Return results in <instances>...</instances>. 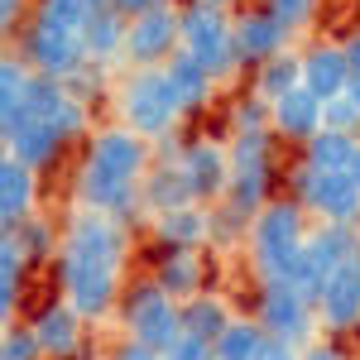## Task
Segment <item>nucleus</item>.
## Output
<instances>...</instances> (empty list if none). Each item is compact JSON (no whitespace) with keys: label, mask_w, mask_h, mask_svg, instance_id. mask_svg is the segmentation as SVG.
I'll return each mask as SVG.
<instances>
[{"label":"nucleus","mask_w":360,"mask_h":360,"mask_svg":"<svg viewBox=\"0 0 360 360\" xmlns=\"http://www.w3.org/2000/svg\"><path fill=\"white\" fill-rule=\"evenodd\" d=\"M307 207L298 197H274L255 221H250L245 250H250V269L259 274V283H288L298 259L307 250Z\"/></svg>","instance_id":"f257e3e1"},{"label":"nucleus","mask_w":360,"mask_h":360,"mask_svg":"<svg viewBox=\"0 0 360 360\" xmlns=\"http://www.w3.org/2000/svg\"><path fill=\"white\" fill-rule=\"evenodd\" d=\"M120 125L144 135L149 144H159L168 135H183V106H178V91L168 82L164 68H135L125 82H120Z\"/></svg>","instance_id":"f03ea898"},{"label":"nucleus","mask_w":360,"mask_h":360,"mask_svg":"<svg viewBox=\"0 0 360 360\" xmlns=\"http://www.w3.org/2000/svg\"><path fill=\"white\" fill-rule=\"evenodd\" d=\"M178 20H183V49L217 77L231 82L245 63L236 53V15L221 5H207V0H183L178 5Z\"/></svg>","instance_id":"7ed1b4c3"},{"label":"nucleus","mask_w":360,"mask_h":360,"mask_svg":"<svg viewBox=\"0 0 360 360\" xmlns=\"http://www.w3.org/2000/svg\"><path fill=\"white\" fill-rule=\"evenodd\" d=\"M283 183H288V197H298L307 207V217H317L322 226H356L360 231V183L351 173H322L298 159V168L283 173Z\"/></svg>","instance_id":"20e7f679"},{"label":"nucleus","mask_w":360,"mask_h":360,"mask_svg":"<svg viewBox=\"0 0 360 360\" xmlns=\"http://www.w3.org/2000/svg\"><path fill=\"white\" fill-rule=\"evenodd\" d=\"M120 327H125L130 341L168 351L183 336V303L168 298L164 288L154 283V274H149V278H139V283L125 288V298H120Z\"/></svg>","instance_id":"39448f33"},{"label":"nucleus","mask_w":360,"mask_h":360,"mask_svg":"<svg viewBox=\"0 0 360 360\" xmlns=\"http://www.w3.org/2000/svg\"><path fill=\"white\" fill-rule=\"evenodd\" d=\"M68 264H86V269H125L130 259V226H120L106 212H77L63 226V255Z\"/></svg>","instance_id":"423d86ee"},{"label":"nucleus","mask_w":360,"mask_h":360,"mask_svg":"<svg viewBox=\"0 0 360 360\" xmlns=\"http://www.w3.org/2000/svg\"><path fill=\"white\" fill-rule=\"evenodd\" d=\"M255 322L274 341L288 346H312L322 322H317V303H307L298 288L288 283H259V303H255Z\"/></svg>","instance_id":"0eeeda50"},{"label":"nucleus","mask_w":360,"mask_h":360,"mask_svg":"<svg viewBox=\"0 0 360 360\" xmlns=\"http://www.w3.org/2000/svg\"><path fill=\"white\" fill-rule=\"evenodd\" d=\"M15 53L25 58L34 72H44V77H53V82H63V86H68L86 63H91L82 39H72V34H53V29H39V25L20 29Z\"/></svg>","instance_id":"6e6552de"},{"label":"nucleus","mask_w":360,"mask_h":360,"mask_svg":"<svg viewBox=\"0 0 360 360\" xmlns=\"http://www.w3.org/2000/svg\"><path fill=\"white\" fill-rule=\"evenodd\" d=\"M82 159L115 173V178H125V183H144V173L154 168V144L135 130H125V125H106V130H96L86 139Z\"/></svg>","instance_id":"1a4fd4ad"},{"label":"nucleus","mask_w":360,"mask_h":360,"mask_svg":"<svg viewBox=\"0 0 360 360\" xmlns=\"http://www.w3.org/2000/svg\"><path fill=\"white\" fill-rule=\"evenodd\" d=\"M53 278H58V288H63V298L77 307L86 322L106 317V312L120 307V298H125V288H120V274H115V269H86V264H68V259H58Z\"/></svg>","instance_id":"9d476101"},{"label":"nucleus","mask_w":360,"mask_h":360,"mask_svg":"<svg viewBox=\"0 0 360 360\" xmlns=\"http://www.w3.org/2000/svg\"><path fill=\"white\" fill-rule=\"evenodd\" d=\"M288 44H293V29L283 25L278 15H269L264 5L236 10V53H240V63H245L250 72L259 63H269V58L288 53Z\"/></svg>","instance_id":"9b49d317"},{"label":"nucleus","mask_w":360,"mask_h":360,"mask_svg":"<svg viewBox=\"0 0 360 360\" xmlns=\"http://www.w3.org/2000/svg\"><path fill=\"white\" fill-rule=\"evenodd\" d=\"M178 49H183L178 5L159 10V15H144V20H130V39H125V63L130 68H164Z\"/></svg>","instance_id":"f8f14e48"},{"label":"nucleus","mask_w":360,"mask_h":360,"mask_svg":"<svg viewBox=\"0 0 360 360\" xmlns=\"http://www.w3.org/2000/svg\"><path fill=\"white\" fill-rule=\"evenodd\" d=\"M178 168L193 183V197L202 207L226 202V193H231V149H226L221 139H188Z\"/></svg>","instance_id":"ddd939ff"},{"label":"nucleus","mask_w":360,"mask_h":360,"mask_svg":"<svg viewBox=\"0 0 360 360\" xmlns=\"http://www.w3.org/2000/svg\"><path fill=\"white\" fill-rule=\"evenodd\" d=\"M29 327H34V336H39V346H44V356H49V360H72L77 351H82L86 317L68 303V298L44 303L34 317H29Z\"/></svg>","instance_id":"4468645a"},{"label":"nucleus","mask_w":360,"mask_h":360,"mask_svg":"<svg viewBox=\"0 0 360 360\" xmlns=\"http://www.w3.org/2000/svg\"><path fill=\"white\" fill-rule=\"evenodd\" d=\"M269 130H274L283 144H298V149H303L312 135L327 130V101L312 96L307 86H298V91H288L283 101L269 106Z\"/></svg>","instance_id":"2eb2a0df"},{"label":"nucleus","mask_w":360,"mask_h":360,"mask_svg":"<svg viewBox=\"0 0 360 360\" xmlns=\"http://www.w3.org/2000/svg\"><path fill=\"white\" fill-rule=\"evenodd\" d=\"M317 322H322V332H336V336L360 327V269L356 264H346V269H336L327 278V288L317 298Z\"/></svg>","instance_id":"dca6fc26"},{"label":"nucleus","mask_w":360,"mask_h":360,"mask_svg":"<svg viewBox=\"0 0 360 360\" xmlns=\"http://www.w3.org/2000/svg\"><path fill=\"white\" fill-rule=\"evenodd\" d=\"M0 139H5V154H10V159H20L25 168H34V173L53 168L58 154L68 149V144H63V135H58L49 120H20V125L0 130Z\"/></svg>","instance_id":"f3484780"},{"label":"nucleus","mask_w":360,"mask_h":360,"mask_svg":"<svg viewBox=\"0 0 360 360\" xmlns=\"http://www.w3.org/2000/svg\"><path fill=\"white\" fill-rule=\"evenodd\" d=\"M303 86L312 96H322V101H336V96H346V86H351V63H346V49L341 44H312L303 49Z\"/></svg>","instance_id":"a211bd4d"},{"label":"nucleus","mask_w":360,"mask_h":360,"mask_svg":"<svg viewBox=\"0 0 360 360\" xmlns=\"http://www.w3.org/2000/svg\"><path fill=\"white\" fill-rule=\"evenodd\" d=\"M154 221V240L164 250H207L212 245V207H178V212H159Z\"/></svg>","instance_id":"6ab92c4d"},{"label":"nucleus","mask_w":360,"mask_h":360,"mask_svg":"<svg viewBox=\"0 0 360 360\" xmlns=\"http://www.w3.org/2000/svg\"><path fill=\"white\" fill-rule=\"evenodd\" d=\"M34 212H39V173L5 154L0 159V221H5V231H15Z\"/></svg>","instance_id":"aec40b11"},{"label":"nucleus","mask_w":360,"mask_h":360,"mask_svg":"<svg viewBox=\"0 0 360 360\" xmlns=\"http://www.w3.org/2000/svg\"><path fill=\"white\" fill-rule=\"evenodd\" d=\"M154 283L164 288L168 298L188 303L197 293H207V264H202V250H164L159 264H154Z\"/></svg>","instance_id":"412c9836"},{"label":"nucleus","mask_w":360,"mask_h":360,"mask_svg":"<svg viewBox=\"0 0 360 360\" xmlns=\"http://www.w3.org/2000/svg\"><path fill=\"white\" fill-rule=\"evenodd\" d=\"M168 82H173V91H178V106H183V115H197L212 106V96H217V77L197 63L188 49H178V53L164 63Z\"/></svg>","instance_id":"4be33fe9"},{"label":"nucleus","mask_w":360,"mask_h":360,"mask_svg":"<svg viewBox=\"0 0 360 360\" xmlns=\"http://www.w3.org/2000/svg\"><path fill=\"white\" fill-rule=\"evenodd\" d=\"M139 193H144V207H149V217H159V212H178V207H193V183L183 178V168L178 164H154L144 173V183H139Z\"/></svg>","instance_id":"5701e85b"},{"label":"nucleus","mask_w":360,"mask_h":360,"mask_svg":"<svg viewBox=\"0 0 360 360\" xmlns=\"http://www.w3.org/2000/svg\"><path fill=\"white\" fill-rule=\"evenodd\" d=\"M5 236H15V245L20 255L29 259V269H44V264H58V255H63V231H58L44 212H34L25 221L15 226V231H5Z\"/></svg>","instance_id":"b1692460"},{"label":"nucleus","mask_w":360,"mask_h":360,"mask_svg":"<svg viewBox=\"0 0 360 360\" xmlns=\"http://www.w3.org/2000/svg\"><path fill=\"white\" fill-rule=\"evenodd\" d=\"M303 86V53H278V58H269V63H259L255 72H250V91L255 96H264L269 106L274 101H283L288 91H298Z\"/></svg>","instance_id":"393cba45"},{"label":"nucleus","mask_w":360,"mask_h":360,"mask_svg":"<svg viewBox=\"0 0 360 360\" xmlns=\"http://www.w3.org/2000/svg\"><path fill=\"white\" fill-rule=\"evenodd\" d=\"M307 250H312V259H317L327 274H336V269L356 264L360 231H356V226H322V221H317V231L307 236Z\"/></svg>","instance_id":"a878e982"},{"label":"nucleus","mask_w":360,"mask_h":360,"mask_svg":"<svg viewBox=\"0 0 360 360\" xmlns=\"http://www.w3.org/2000/svg\"><path fill=\"white\" fill-rule=\"evenodd\" d=\"M274 168H250V173H231V193H226V207L240 212L245 221H255L269 202H274Z\"/></svg>","instance_id":"bb28decb"},{"label":"nucleus","mask_w":360,"mask_h":360,"mask_svg":"<svg viewBox=\"0 0 360 360\" xmlns=\"http://www.w3.org/2000/svg\"><path fill=\"white\" fill-rule=\"evenodd\" d=\"M125 39H130V20H125V15H115V10L91 15V25H86V34H82L86 58H91V63H101V68H111L115 58H125Z\"/></svg>","instance_id":"cd10ccee"},{"label":"nucleus","mask_w":360,"mask_h":360,"mask_svg":"<svg viewBox=\"0 0 360 360\" xmlns=\"http://www.w3.org/2000/svg\"><path fill=\"white\" fill-rule=\"evenodd\" d=\"M29 259L20 255L15 245V236H0V317H5V327L15 322V312H20V298H25L29 288Z\"/></svg>","instance_id":"c85d7f7f"},{"label":"nucleus","mask_w":360,"mask_h":360,"mask_svg":"<svg viewBox=\"0 0 360 360\" xmlns=\"http://www.w3.org/2000/svg\"><path fill=\"white\" fill-rule=\"evenodd\" d=\"M231 322H236V312H231V303L217 298V293H197V298L183 303V332L202 336V341H212V346L226 336Z\"/></svg>","instance_id":"c756f323"},{"label":"nucleus","mask_w":360,"mask_h":360,"mask_svg":"<svg viewBox=\"0 0 360 360\" xmlns=\"http://www.w3.org/2000/svg\"><path fill=\"white\" fill-rule=\"evenodd\" d=\"M360 149V135H346V130H322L303 144V164L307 168H322V173H346L351 159Z\"/></svg>","instance_id":"7c9ffc66"},{"label":"nucleus","mask_w":360,"mask_h":360,"mask_svg":"<svg viewBox=\"0 0 360 360\" xmlns=\"http://www.w3.org/2000/svg\"><path fill=\"white\" fill-rule=\"evenodd\" d=\"M29 25L82 39L86 25H91V5H86V0H34V15H29Z\"/></svg>","instance_id":"2f4dec72"},{"label":"nucleus","mask_w":360,"mask_h":360,"mask_svg":"<svg viewBox=\"0 0 360 360\" xmlns=\"http://www.w3.org/2000/svg\"><path fill=\"white\" fill-rule=\"evenodd\" d=\"M226 149H231V173L278 168L274 164V149H278V135H274V130H259V135H226Z\"/></svg>","instance_id":"473e14b6"},{"label":"nucleus","mask_w":360,"mask_h":360,"mask_svg":"<svg viewBox=\"0 0 360 360\" xmlns=\"http://www.w3.org/2000/svg\"><path fill=\"white\" fill-rule=\"evenodd\" d=\"M264 327L255 322V317H236L226 336L217 341V360H259V346H264Z\"/></svg>","instance_id":"72a5a7b5"},{"label":"nucleus","mask_w":360,"mask_h":360,"mask_svg":"<svg viewBox=\"0 0 360 360\" xmlns=\"http://www.w3.org/2000/svg\"><path fill=\"white\" fill-rule=\"evenodd\" d=\"M29 77H34V68H29L25 58H20V53H5V63H0V120L20 111Z\"/></svg>","instance_id":"f704fd0d"},{"label":"nucleus","mask_w":360,"mask_h":360,"mask_svg":"<svg viewBox=\"0 0 360 360\" xmlns=\"http://www.w3.org/2000/svg\"><path fill=\"white\" fill-rule=\"evenodd\" d=\"M58 135H63V144H77V139H91L96 130H91V101H82V96H72L68 91V101L58 106V115L49 120Z\"/></svg>","instance_id":"c9c22d12"},{"label":"nucleus","mask_w":360,"mask_h":360,"mask_svg":"<svg viewBox=\"0 0 360 360\" xmlns=\"http://www.w3.org/2000/svg\"><path fill=\"white\" fill-rule=\"evenodd\" d=\"M226 130L231 135H259V130H269V101L245 86V96H236V106L226 115Z\"/></svg>","instance_id":"e433bc0d"},{"label":"nucleus","mask_w":360,"mask_h":360,"mask_svg":"<svg viewBox=\"0 0 360 360\" xmlns=\"http://www.w3.org/2000/svg\"><path fill=\"white\" fill-rule=\"evenodd\" d=\"M0 360H49V356H44V346H39L29 322H10L5 336H0Z\"/></svg>","instance_id":"4c0bfd02"},{"label":"nucleus","mask_w":360,"mask_h":360,"mask_svg":"<svg viewBox=\"0 0 360 360\" xmlns=\"http://www.w3.org/2000/svg\"><path fill=\"white\" fill-rule=\"evenodd\" d=\"M250 236V221L240 217V212H231V207H212V245L226 250V245H245Z\"/></svg>","instance_id":"58836bf2"},{"label":"nucleus","mask_w":360,"mask_h":360,"mask_svg":"<svg viewBox=\"0 0 360 360\" xmlns=\"http://www.w3.org/2000/svg\"><path fill=\"white\" fill-rule=\"evenodd\" d=\"M259 5H264L269 15H278L283 25L293 29V34H298V29H307L317 15H322V0H259Z\"/></svg>","instance_id":"ea45409f"},{"label":"nucleus","mask_w":360,"mask_h":360,"mask_svg":"<svg viewBox=\"0 0 360 360\" xmlns=\"http://www.w3.org/2000/svg\"><path fill=\"white\" fill-rule=\"evenodd\" d=\"M164 360H217V346H212V341H202V336H193V332H183L164 351Z\"/></svg>","instance_id":"a19ab883"},{"label":"nucleus","mask_w":360,"mask_h":360,"mask_svg":"<svg viewBox=\"0 0 360 360\" xmlns=\"http://www.w3.org/2000/svg\"><path fill=\"white\" fill-rule=\"evenodd\" d=\"M68 91H72V96H82V101H96V96L106 91V68H101V63H86L82 72L68 82Z\"/></svg>","instance_id":"79ce46f5"},{"label":"nucleus","mask_w":360,"mask_h":360,"mask_svg":"<svg viewBox=\"0 0 360 360\" xmlns=\"http://www.w3.org/2000/svg\"><path fill=\"white\" fill-rule=\"evenodd\" d=\"M327 130L360 135V111L351 106V96H336V101H327Z\"/></svg>","instance_id":"37998d69"},{"label":"nucleus","mask_w":360,"mask_h":360,"mask_svg":"<svg viewBox=\"0 0 360 360\" xmlns=\"http://www.w3.org/2000/svg\"><path fill=\"white\" fill-rule=\"evenodd\" d=\"M178 0H115V15L125 20H144V15H159V10H173Z\"/></svg>","instance_id":"c03bdc74"},{"label":"nucleus","mask_w":360,"mask_h":360,"mask_svg":"<svg viewBox=\"0 0 360 360\" xmlns=\"http://www.w3.org/2000/svg\"><path fill=\"white\" fill-rule=\"evenodd\" d=\"M111 360H164V351H154V346H144V341H130V336H125V341L111 351Z\"/></svg>","instance_id":"a18cd8bd"},{"label":"nucleus","mask_w":360,"mask_h":360,"mask_svg":"<svg viewBox=\"0 0 360 360\" xmlns=\"http://www.w3.org/2000/svg\"><path fill=\"white\" fill-rule=\"evenodd\" d=\"M259 360H303V346H288V341H274V336H264V346H259Z\"/></svg>","instance_id":"49530a36"},{"label":"nucleus","mask_w":360,"mask_h":360,"mask_svg":"<svg viewBox=\"0 0 360 360\" xmlns=\"http://www.w3.org/2000/svg\"><path fill=\"white\" fill-rule=\"evenodd\" d=\"M303 360H351L336 341H312V346H303Z\"/></svg>","instance_id":"de8ad7c7"},{"label":"nucleus","mask_w":360,"mask_h":360,"mask_svg":"<svg viewBox=\"0 0 360 360\" xmlns=\"http://www.w3.org/2000/svg\"><path fill=\"white\" fill-rule=\"evenodd\" d=\"M29 0H0V25L10 29V34H15V29H20V10H25Z\"/></svg>","instance_id":"09e8293b"},{"label":"nucleus","mask_w":360,"mask_h":360,"mask_svg":"<svg viewBox=\"0 0 360 360\" xmlns=\"http://www.w3.org/2000/svg\"><path fill=\"white\" fill-rule=\"evenodd\" d=\"M341 49H346V63H351V77H360V29L351 39H341Z\"/></svg>","instance_id":"8fccbe9b"},{"label":"nucleus","mask_w":360,"mask_h":360,"mask_svg":"<svg viewBox=\"0 0 360 360\" xmlns=\"http://www.w3.org/2000/svg\"><path fill=\"white\" fill-rule=\"evenodd\" d=\"M346 96H351V106L360 111V77H351V86H346Z\"/></svg>","instance_id":"3c124183"},{"label":"nucleus","mask_w":360,"mask_h":360,"mask_svg":"<svg viewBox=\"0 0 360 360\" xmlns=\"http://www.w3.org/2000/svg\"><path fill=\"white\" fill-rule=\"evenodd\" d=\"M91 5V15H101V10H115V0H86Z\"/></svg>","instance_id":"603ef678"},{"label":"nucleus","mask_w":360,"mask_h":360,"mask_svg":"<svg viewBox=\"0 0 360 360\" xmlns=\"http://www.w3.org/2000/svg\"><path fill=\"white\" fill-rule=\"evenodd\" d=\"M346 173H351V178L360 183V149H356V159H351V168H346Z\"/></svg>","instance_id":"864d4df0"},{"label":"nucleus","mask_w":360,"mask_h":360,"mask_svg":"<svg viewBox=\"0 0 360 360\" xmlns=\"http://www.w3.org/2000/svg\"><path fill=\"white\" fill-rule=\"evenodd\" d=\"M207 5H221V10H236L240 0H207Z\"/></svg>","instance_id":"5fc2aeb1"},{"label":"nucleus","mask_w":360,"mask_h":360,"mask_svg":"<svg viewBox=\"0 0 360 360\" xmlns=\"http://www.w3.org/2000/svg\"><path fill=\"white\" fill-rule=\"evenodd\" d=\"M356 269H360V255H356Z\"/></svg>","instance_id":"6e6d98bb"}]
</instances>
